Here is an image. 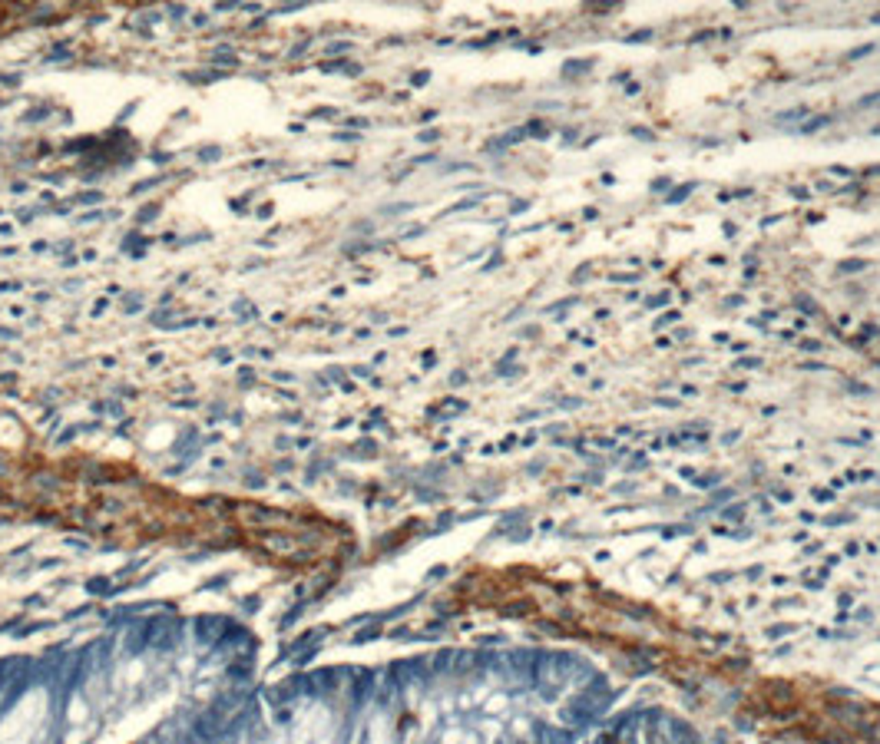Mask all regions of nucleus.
Returning <instances> with one entry per match:
<instances>
[{
    "label": "nucleus",
    "instance_id": "nucleus-1",
    "mask_svg": "<svg viewBox=\"0 0 880 744\" xmlns=\"http://www.w3.org/2000/svg\"><path fill=\"white\" fill-rule=\"evenodd\" d=\"M678 744H702L698 738H685V741H678Z\"/></svg>",
    "mask_w": 880,
    "mask_h": 744
}]
</instances>
